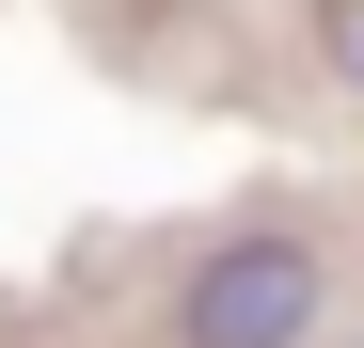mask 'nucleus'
<instances>
[{
	"mask_svg": "<svg viewBox=\"0 0 364 348\" xmlns=\"http://www.w3.org/2000/svg\"><path fill=\"white\" fill-rule=\"evenodd\" d=\"M317 48H333V80H364V0H317Z\"/></svg>",
	"mask_w": 364,
	"mask_h": 348,
	"instance_id": "nucleus-2",
	"label": "nucleus"
},
{
	"mask_svg": "<svg viewBox=\"0 0 364 348\" xmlns=\"http://www.w3.org/2000/svg\"><path fill=\"white\" fill-rule=\"evenodd\" d=\"M317 254L301 238H237V254H206L191 269V301H174V348H301L317 332Z\"/></svg>",
	"mask_w": 364,
	"mask_h": 348,
	"instance_id": "nucleus-1",
	"label": "nucleus"
}]
</instances>
